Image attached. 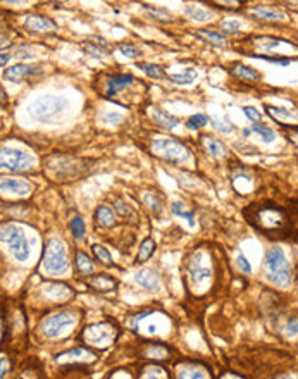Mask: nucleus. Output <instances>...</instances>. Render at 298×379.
Masks as SVG:
<instances>
[{
  "label": "nucleus",
  "mask_w": 298,
  "mask_h": 379,
  "mask_svg": "<svg viewBox=\"0 0 298 379\" xmlns=\"http://www.w3.org/2000/svg\"><path fill=\"white\" fill-rule=\"evenodd\" d=\"M69 227H71V233H73V236L76 240H83L84 235H87V226H84V221L79 216L71 219Z\"/></svg>",
  "instance_id": "473e14b6"
},
{
  "label": "nucleus",
  "mask_w": 298,
  "mask_h": 379,
  "mask_svg": "<svg viewBox=\"0 0 298 379\" xmlns=\"http://www.w3.org/2000/svg\"><path fill=\"white\" fill-rule=\"evenodd\" d=\"M143 203L154 212V214H160V212H162V200H160V197L157 193L146 192L143 195Z\"/></svg>",
  "instance_id": "2f4dec72"
},
{
  "label": "nucleus",
  "mask_w": 298,
  "mask_h": 379,
  "mask_svg": "<svg viewBox=\"0 0 298 379\" xmlns=\"http://www.w3.org/2000/svg\"><path fill=\"white\" fill-rule=\"evenodd\" d=\"M0 241L9 246V250L19 262H26L31 250L25 231L16 224H4L0 226Z\"/></svg>",
  "instance_id": "39448f33"
},
{
  "label": "nucleus",
  "mask_w": 298,
  "mask_h": 379,
  "mask_svg": "<svg viewBox=\"0 0 298 379\" xmlns=\"http://www.w3.org/2000/svg\"><path fill=\"white\" fill-rule=\"evenodd\" d=\"M44 267L50 274H62L68 271V252L66 245L60 238H50L44 250Z\"/></svg>",
  "instance_id": "423d86ee"
},
{
  "label": "nucleus",
  "mask_w": 298,
  "mask_h": 379,
  "mask_svg": "<svg viewBox=\"0 0 298 379\" xmlns=\"http://www.w3.org/2000/svg\"><path fill=\"white\" fill-rule=\"evenodd\" d=\"M87 284L90 288H93V290L105 293V291H112L117 286V279L109 276V274H93L92 278L87 279Z\"/></svg>",
  "instance_id": "dca6fc26"
},
{
  "label": "nucleus",
  "mask_w": 298,
  "mask_h": 379,
  "mask_svg": "<svg viewBox=\"0 0 298 379\" xmlns=\"http://www.w3.org/2000/svg\"><path fill=\"white\" fill-rule=\"evenodd\" d=\"M253 57H259V59H264V60H269V62H276V64H281V66H288L291 64L290 57H269V55H253Z\"/></svg>",
  "instance_id": "de8ad7c7"
},
{
  "label": "nucleus",
  "mask_w": 298,
  "mask_h": 379,
  "mask_svg": "<svg viewBox=\"0 0 298 379\" xmlns=\"http://www.w3.org/2000/svg\"><path fill=\"white\" fill-rule=\"evenodd\" d=\"M90 167L92 165H88V160L69 157V155H54L47 164V169L54 174V178L62 179V181L81 178L83 174H87V169Z\"/></svg>",
  "instance_id": "7ed1b4c3"
},
{
  "label": "nucleus",
  "mask_w": 298,
  "mask_h": 379,
  "mask_svg": "<svg viewBox=\"0 0 298 379\" xmlns=\"http://www.w3.org/2000/svg\"><path fill=\"white\" fill-rule=\"evenodd\" d=\"M133 83V76L131 74H114L109 78L107 81V95L109 97H114L122 90H126L130 85Z\"/></svg>",
  "instance_id": "6ab92c4d"
},
{
  "label": "nucleus",
  "mask_w": 298,
  "mask_h": 379,
  "mask_svg": "<svg viewBox=\"0 0 298 379\" xmlns=\"http://www.w3.org/2000/svg\"><path fill=\"white\" fill-rule=\"evenodd\" d=\"M76 319L78 317L73 310H62L57 312V314H52L47 319L41 321L40 333L47 336V338H57L66 329L73 328L76 324Z\"/></svg>",
  "instance_id": "1a4fd4ad"
},
{
  "label": "nucleus",
  "mask_w": 298,
  "mask_h": 379,
  "mask_svg": "<svg viewBox=\"0 0 298 379\" xmlns=\"http://www.w3.org/2000/svg\"><path fill=\"white\" fill-rule=\"evenodd\" d=\"M288 4H293V6H296V0H286Z\"/></svg>",
  "instance_id": "4d7b16f0"
},
{
  "label": "nucleus",
  "mask_w": 298,
  "mask_h": 379,
  "mask_svg": "<svg viewBox=\"0 0 298 379\" xmlns=\"http://www.w3.org/2000/svg\"><path fill=\"white\" fill-rule=\"evenodd\" d=\"M83 50L87 52V54L93 55V57H105L107 55V50L105 49H100L98 45H93V44H84L83 45Z\"/></svg>",
  "instance_id": "a19ab883"
},
{
  "label": "nucleus",
  "mask_w": 298,
  "mask_h": 379,
  "mask_svg": "<svg viewBox=\"0 0 298 379\" xmlns=\"http://www.w3.org/2000/svg\"><path fill=\"white\" fill-rule=\"evenodd\" d=\"M286 331H288V334H290V336H295L296 334V317H291V319L288 321Z\"/></svg>",
  "instance_id": "3c124183"
},
{
  "label": "nucleus",
  "mask_w": 298,
  "mask_h": 379,
  "mask_svg": "<svg viewBox=\"0 0 298 379\" xmlns=\"http://www.w3.org/2000/svg\"><path fill=\"white\" fill-rule=\"evenodd\" d=\"M6 2H12L14 4V2H19V0H6Z\"/></svg>",
  "instance_id": "13d9d810"
},
{
  "label": "nucleus",
  "mask_w": 298,
  "mask_h": 379,
  "mask_svg": "<svg viewBox=\"0 0 298 379\" xmlns=\"http://www.w3.org/2000/svg\"><path fill=\"white\" fill-rule=\"evenodd\" d=\"M152 150L159 155V157H162L164 160L173 162V164H181L190 157V150H188V146L181 143L179 140H174V138L154 140Z\"/></svg>",
  "instance_id": "6e6552de"
},
{
  "label": "nucleus",
  "mask_w": 298,
  "mask_h": 379,
  "mask_svg": "<svg viewBox=\"0 0 298 379\" xmlns=\"http://www.w3.org/2000/svg\"><path fill=\"white\" fill-rule=\"evenodd\" d=\"M7 93H6V90H4L2 87H0V106H7Z\"/></svg>",
  "instance_id": "864d4df0"
},
{
  "label": "nucleus",
  "mask_w": 298,
  "mask_h": 379,
  "mask_svg": "<svg viewBox=\"0 0 298 379\" xmlns=\"http://www.w3.org/2000/svg\"><path fill=\"white\" fill-rule=\"evenodd\" d=\"M141 355L146 360H155V362H160V360H167L169 355H171V350L165 347L164 343H146L145 348L141 350Z\"/></svg>",
  "instance_id": "a211bd4d"
},
{
  "label": "nucleus",
  "mask_w": 298,
  "mask_h": 379,
  "mask_svg": "<svg viewBox=\"0 0 298 379\" xmlns=\"http://www.w3.org/2000/svg\"><path fill=\"white\" fill-rule=\"evenodd\" d=\"M184 14L190 19H195V21H200V23L210 21L212 16H214L210 11H207V9H203L200 6H186L184 7Z\"/></svg>",
  "instance_id": "bb28decb"
},
{
  "label": "nucleus",
  "mask_w": 298,
  "mask_h": 379,
  "mask_svg": "<svg viewBox=\"0 0 298 379\" xmlns=\"http://www.w3.org/2000/svg\"><path fill=\"white\" fill-rule=\"evenodd\" d=\"M103 121H114V122H121L122 121V116H121V114H105V116H103Z\"/></svg>",
  "instance_id": "603ef678"
},
{
  "label": "nucleus",
  "mask_w": 298,
  "mask_h": 379,
  "mask_svg": "<svg viewBox=\"0 0 298 379\" xmlns=\"http://www.w3.org/2000/svg\"><path fill=\"white\" fill-rule=\"evenodd\" d=\"M183 207H184V205H183V203H179V202L173 203V207H171L173 214H176V216H179V217H186L188 222H190V224L193 226V214H191V212H186Z\"/></svg>",
  "instance_id": "ea45409f"
},
{
  "label": "nucleus",
  "mask_w": 298,
  "mask_h": 379,
  "mask_svg": "<svg viewBox=\"0 0 298 379\" xmlns=\"http://www.w3.org/2000/svg\"><path fill=\"white\" fill-rule=\"evenodd\" d=\"M114 210H116L121 217H126V219H136V214H135L133 208L127 205V203L121 202V200H116V202H114Z\"/></svg>",
  "instance_id": "e433bc0d"
},
{
  "label": "nucleus",
  "mask_w": 298,
  "mask_h": 379,
  "mask_svg": "<svg viewBox=\"0 0 298 379\" xmlns=\"http://www.w3.org/2000/svg\"><path fill=\"white\" fill-rule=\"evenodd\" d=\"M68 100L64 97H55V95H41L36 97L30 106H28V112L33 119L40 122H49L54 121L59 114L64 112Z\"/></svg>",
  "instance_id": "20e7f679"
},
{
  "label": "nucleus",
  "mask_w": 298,
  "mask_h": 379,
  "mask_svg": "<svg viewBox=\"0 0 298 379\" xmlns=\"http://www.w3.org/2000/svg\"><path fill=\"white\" fill-rule=\"evenodd\" d=\"M9 60H11V55H9V54H2V52H0V68H2V66H6Z\"/></svg>",
  "instance_id": "5fc2aeb1"
},
{
  "label": "nucleus",
  "mask_w": 298,
  "mask_h": 379,
  "mask_svg": "<svg viewBox=\"0 0 298 379\" xmlns=\"http://www.w3.org/2000/svg\"><path fill=\"white\" fill-rule=\"evenodd\" d=\"M243 217L257 233L271 240H286L293 233V221L288 210L272 202L250 203L243 208Z\"/></svg>",
  "instance_id": "f257e3e1"
},
{
  "label": "nucleus",
  "mask_w": 298,
  "mask_h": 379,
  "mask_svg": "<svg viewBox=\"0 0 298 379\" xmlns=\"http://www.w3.org/2000/svg\"><path fill=\"white\" fill-rule=\"evenodd\" d=\"M165 78H169L173 83H176V85H191L197 78V71L195 69H184L183 73L165 76Z\"/></svg>",
  "instance_id": "c756f323"
},
{
  "label": "nucleus",
  "mask_w": 298,
  "mask_h": 379,
  "mask_svg": "<svg viewBox=\"0 0 298 379\" xmlns=\"http://www.w3.org/2000/svg\"><path fill=\"white\" fill-rule=\"evenodd\" d=\"M135 283L146 291H160V279L152 269H140L135 274Z\"/></svg>",
  "instance_id": "4468645a"
},
{
  "label": "nucleus",
  "mask_w": 298,
  "mask_h": 379,
  "mask_svg": "<svg viewBox=\"0 0 298 379\" xmlns=\"http://www.w3.org/2000/svg\"><path fill=\"white\" fill-rule=\"evenodd\" d=\"M31 192L33 186L28 181H25V179L9 178V176L0 178V193L14 195V197H28Z\"/></svg>",
  "instance_id": "9b49d317"
},
{
  "label": "nucleus",
  "mask_w": 298,
  "mask_h": 379,
  "mask_svg": "<svg viewBox=\"0 0 298 379\" xmlns=\"http://www.w3.org/2000/svg\"><path fill=\"white\" fill-rule=\"evenodd\" d=\"M36 165V159L23 150L0 146V169L12 171V173H23L30 171Z\"/></svg>",
  "instance_id": "0eeeda50"
},
{
  "label": "nucleus",
  "mask_w": 298,
  "mask_h": 379,
  "mask_svg": "<svg viewBox=\"0 0 298 379\" xmlns=\"http://www.w3.org/2000/svg\"><path fill=\"white\" fill-rule=\"evenodd\" d=\"M212 2L222 9H240L241 6H243L241 0H212Z\"/></svg>",
  "instance_id": "37998d69"
},
{
  "label": "nucleus",
  "mask_w": 298,
  "mask_h": 379,
  "mask_svg": "<svg viewBox=\"0 0 298 379\" xmlns=\"http://www.w3.org/2000/svg\"><path fill=\"white\" fill-rule=\"evenodd\" d=\"M209 122L212 124V128H214V130L224 133V135L231 133V131H233V128H235L233 124H231L229 119H221V117H214V116L209 117Z\"/></svg>",
  "instance_id": "c9c22d12"
},
{
  "label": "nucleus",
  "mask_w": 298,
  "mask_h": 379,
  "mask_svg": "<svg viewBox=\"0 0 298 379\" xmlns=\"http://www.w3.org/2000/svg\"><path fill=\"white\" fill-rule=\"evenodd\" d=\"M92 252H93V255H95V259L98 260L100 264H103V265H114V262H112V255L109 254V250L105 248L103 245H98V243H95L92 246Z\"/></svg>",
  "instance_id": "7c9ffc66"
},
{
  "label": "nucleus",
  "mask_w": 298,
  "mask_h": 379,
  "mask_svg": "<svg viewBox=\"0 0 298 379\" xmlns=\"http://www.w3.org/2000/svg\"><path fill=\"white\" fill-rule=\"evenodd\" d=\"M250 133H259V135L262 136V140L266 141V143H272L274 138H276V133H274L269 126L260 124V122H255L253 128L250 130Z\"/></svg>",
  "instance_id": "f704fd0d"
},
{
  "label": "nucleus",
  "mask_w": 298,
  "mask_h": 379,
  "mask_svg": "<svg viewBox=\"0 0 298 379\" xmlns=\"http://www.w3.org/2000/svg\"><path fill=\"white\" fill-rule=\"evenodd\" d=\"M191 274H193V281H202V279L209 278L210 276V271L207 267H200V265H197L195 269H191Z\"/></svg>",
  "instance_id": "a18cd8bd"
},
{
  "label": "nucleus",
  "mask_w": 298,
  "mask_h": 379,
  "mask_svg": "<svg viewBox=\"0 0 298 379\" xmlns=\"http://www.w3.org/2000/svg\"><path fill=\"white\" fill-rule=\"evenodd\" d=\"M74 264H76L78 272L83 274V276L93 274V271H95V264H93V260L90 259L87 254H83V252H78L76 254V260H74Z\"/></svg>",
  "instance_id": "393cba45"
},
{
  "label": "nucleus",
  "mask_w": 298,
  "mask_h": 379,
  "mask_svg": "<svg viewBox=\"0 0 298 379\" xmlns=\"http://www.w3.org/2000/svg\"><path fill=\"white\" fill-rule=\"evenodd\" d=\"M11 371V362L6 355H0V377H6Z\"/></svg>",
  "instance_id": "8fccbe9b"
},
{
  "label": "nucleus",
  "mask_w": 298,
  "mask_h": 379,
  "mask_svg": "<svg viewBox=\"0 0 298 379\" xmlns=\"http://www.w3.org/2000/svg\"><path fill=\"white\" fill-rule=\"evenodd\" d=\"M119 50L121 54L127 57V59H138V57L141 55L140 49L133 44H119Z\"/></svg>",
  "instance_id": "58836bf2"
},
{
  "label": "nucleus",
  "mask_w": 298,
  "mask_h": 379,
  "mask_svg": "<svg viewBox=\"0 0 298 379\" xmlns=\"http://www.w3.org/2000/svg\"><path fill=\"white\" fill-rule=\"evenodd\" d=\"M253 16L259 19H267V21H281L285 19V14L278 9H271V7H253L252 9Z\"/></svg>",
  "instance_id": "a878e982"
},
{
  "label": "nucleus",
  "mask_w": 298,
  "mask_h": 379,
  "mask_svg": "<svg viewBox=\"0 0 298 379\" xmlns=\"http://www.w3.org/2000/svg\"><path fill=\"white\" fill-rule=\"evenodd\" d=\"M25 26H26V30L36 31V33L57 30V25H55L50 17H45V16H41V14H31V16H28L25 21Z\"/></svg>",
  "instance_id": "2eb2a0df"
},
{
  "label": "nucleus",
  "mask_w": 298,
  "mask_h": 379,
  "mask_svg": "<svg viewBox=\"0 0 298 379\" xmlns=\"http://www.w3.org/2000/svg\"><path fill=\"white\" fill-rule=\"evenodd\" d=\"M209 122V117L205 116V114H195V116H191L190 119L186 121V126L190 128V130H200Z\"/></svg>",
  "instance_id": "4c0bfd02"
},
{
  "label": "nucleus",
  "mask_w": 298,
  "mask_h": 379,
  "mask_svg": "<svg viewBox=\"0 0 298 379\" xmlns=\"http://www.w3.org/2000/svg\"><path fill=\"white\" fill-rule=\"evenodd\" d=\"M0 334H2V329H0Z\"/></svg>",
  "instance_id": "bf43d9fd"
},
{
  "label": "nucleus",
  "mask_w": 298,
  "mask_h": 379,
  "mask_svg": "<svg viewBox=\"0 0 298 379\" xmlns=\"http://www.w3.org/2000/svg\"><path fill=\"white\" fill-rule=\"evenodd\" d=\"M195 36L200 38L202 41H205V44L209 45H214V47H224L226 45V38L219 35V33L216 31H209V30H197L195 31Z\"/></svg>",
  "instance_id": "b1692460"
},
{
  "label": "nucleus",
  "mask_w": 298,
  "mask_h": 379,
  "mask_svg": "<svg viewBox=\"0 0 298 379\" xmlns=\"http://www.w3.org/2000/svg\"><path fill=\"white\" fill-rule=\"evenodd\" d=\"M54 359L57 364H84V360L93 362V360L97 359V353L92 352V350L87 347H78V348L68 350V352L57 353Z\"/></svg>",
  "instance_id": "f8f14e48"
},
{
  "label": "nucleus",
  "mask_w": 298,
  "mask_h": 379,
  "mask_svg": "<svg viewBox=\"0 0 298 379\" xmlns=\"http://www.w3.org/2000/svg\"><path fill=\"white\" fill-rule=\"evenodd\" d=\"M231 74L236 76L238 79H243V81H248V83H255L260 79V74L255 71L253 68H248V66L241 64V62H236L231 66Z\"/></svg>",
  "instance_id": "412c9836"
},
{
  "label": "nucleus",
  "mask_w": 298,
  "mask_h": 379,
  "mask_svg": "<svg viewBox=\"0 0 298 379\" xmlns=\"http://www.w3.org/2000/svg\"><path fill=\"white\" fill-rule=\"evenodd\" d=\"M41 69L38 66H30V64H16L11 66L9 69L4 71V79L11 83H21L25 79H30L31 76L40 74Z\"/></svg>",
  "instance_id": "ddd939ff"
},
{
  "label": "nucleus",
  "mask_w": 298,
  "mask_h": 379,
  "mask_svg": "<svg viewBox=\"0 0 298 379\" xmlns=\"http://www.w3.org/2000/svg\"><path fill=\"white\" fill-rule=\"evenodd\" d=\"M243 112L252 122H260V121H262V114H260V111H257L255 107H243Z\"/></svg>",
  "instance_id": "49530a36"
},
{
  "label": "nucleus",
  "mask_w": 298,
  "mask_h": 379,
  "mask_svg": "<svg viewBox=\"0 0 298 379\" xmlns=\"http://www.w3.org/2000/svg\"><path fill=\"white\" fill-rule=\"evenodd\" d=\"M236 267H238L240 271H241V272H245V274H250V272H252V265H250L248 259L245 257L243 254H238V255H236Z\"/></svg>",
  "instance_id": "79ce46f5"
},
{
  "label": "nucleus",
  "mask_w": 298,
  "mask_h": 379,
  "mask_svg": "<svg viewBox=\"0 0 298 379\" xmlns=\"http://www.w3.org/2000/svg\"><path fill=\"white\" fill-rule=\"evenodd\" d=\"M12 47V44L9 40H0V52L2 50H7V49H11Z\"/></svg>",
  "instance_id": "6e6d98bb"
},
{
  "label": "nucleus",
  "mask_w": 298,
  "mask_h": 379,
  "mask_svg": "<svg viewBox=\"0 0 298 379\" xmlns=\"http://www.w3.org/2000/svg\"><path fill=\"white\" fill-rule=\"evenodd\" d=\"M116 334L117 329L111 322H97V324H92L83 329L81 340L84 343L92 345V347L105 348L109 345H112V341L116 340Z\"/></svg>",
  "instance_id": "9d476101"
},
{
  "label": "nucleus",
  "mask_w": 298,
  "mask_h": 379,
  "mask_svg": "<svg viewBox=\"0 0 298 379\" xmlns=\"http://www.w3.org/2000/svg\"><path fill=\"white\" fill-rule=\"evenodd\" d=\"M136 68L141 69L146 76H148V78H152V79H162V78H165L164 69L160 68V66H157V64H152V62H138V64H136Z\"/></svg>",
  "instance_id": "c85d7f7f"
},
{
  "label": "nucleus",
  "mask_w": 298,
  "mask_h": 379,
  "mask_svg": "<svg viewBox=\"0 0 298 379\" xmlns=\"http://www.w3.org/2000/svg\"><path fill=\"white\" fill-rule=\"evenodd\" d=\"M95 222L102 227H112L116 224V212L109 205H100L95 210Z\"/></svg>",
  "instance_id": "4be33fe9"
},
{
  "label": "nucleus",
  "mask_w": 298,
  "mask_h": 379,
  "mask_svg": "<svg viewBox=\"0 0 298 379\" xmlns=\"http://www.w3.org/2000/svg\"><path fill=\"white\" fill-rule=\"evenodd\" d=\"M202 141H203V146H205L207 152H209L212 157L222 159V157H226V154H228V149H226V145L222 143V141H219V140L212 138V136H203Z\"/></svg>",
  "instance_id": "5701e85b"
},
{
  "label": "nucleus",
  "mask_w": 298,
  "mask_h": 379,
  "mask_svg": "<svg viewBox=\"0 0 298 379\" xmlns=\"http://www.w3.org/2000/svg\"><path fill=\"white\" fill-rule=\"evenodd\" d=\"M264 269H266V278L269 283L276 284V286L286 288L293 281L291 265L288 262L285 252L279 246H272L266 252L264 257Z\"/></svg>",
  "instance_id": "f03ea898"
},
{
  "label": "nucleus",
  "mask_w": 298,
  "mask_h": 379,
  "mask_svg": "<svg viewBox=\"0 0 298 379\" xmlns=\"http://www.w3.org/2000/svg\"><path fill=\"white\" fill-rule=\"evenodd\" d=\"M178 376L179 377H207V367H203L198 362H190V360H184V362L178 364Z\"/></svg>",
  "instance_id": "f3484780"
},
{
  "label": "nucleus",
  "mask_w": 298,
  "mask_h": 379,
  "mask_svg": "<svg viewBox=\"0 0 298 379\" xmlns=\"http://www.w3.org/2000/svg\"><path fill=\"white\" fill-rule=\"evenodd\" d=\"M154 254H155V241L152 238H145L143 241H141V245H140L138 255H136V262L143 264L150 257H152Z\"/></svg>",
  "instance_id": "cd10ccee"
},
{
  "label": "nucleus",
  "mask_w": 298,
  "mask_h": 379,
  "mask_svg": "<svg viewBox=\"0 0 298 379\" xmlns=\"http://www.w3.org/2000/svg\"><path fill=\"white\" fill-rule=\"evenodd\" d=\"M146 11L150 12V16H152L154 19H157V21L160 23H171L174 21L173 14L167 11V9H160V7H154V6H145Z\"/></svg>",
  "instance_id": "72a5a7b5"
},
{
  "label": "nucleus",
  "mask_w": 298,
  "mask_h": 379,
  "mask_svg": "<svg viewBox=\"0 0 298 379\" xmlns=\"http://www.w3.org/2000/svg\"><path fill=\"white\" fill-rule=\"evenodd\" d=\"M221 28H222V31H226V33H238V30H240V23L238 21H233V19H226V21H222L221 23Z\"/></svg>",
  "instance_id": "c03bdc74"
},
{
  "label": "nucleus",
  "mask_w": 298,
  "mask_h": 379,
  "mask_svg": "<svg viewBox=\"0 0 298 379\" xmlns=\"http://www.w3.org/2000/svg\"><path fill=\"white\" fill-rule=\"evenodd\" d=\"M152 119L155 121V124H159L164 130H174L179 124V119L176 116H173V114H169L160 107L152 109Z\"/></svg>",
  "instance_id": "aec40b11"
},
{
  "label": "nucleus",
  "mask_w": 298,
  "mask_h": 379,
  "mask_svg": "<svg viewBox=\"0 0 298 379\" xmlns=\"http://www.w3.org/2000/svg\"><path fill=\"white\" fill-rule=\"evenodd\" d=\"M266 109H267V112L271 114V116H285V117H295V114L293 112H290V111H286V109H281V107H272V106H266Z\"/></svg>",
  "instance_id": "09e8293b"
}]
</instances>
